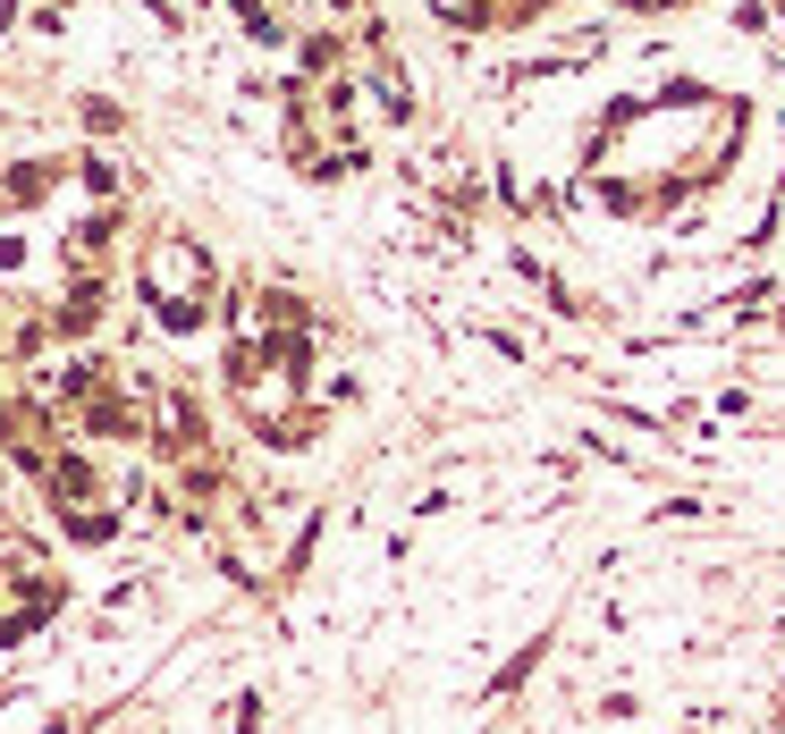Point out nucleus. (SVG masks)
I'll use <instances>...</instances> for the list:
<instances>
[{
    "instance_id": "nucleus-1",
    "label": "nucleus",
    "mask_w": 785,
    "mask_h": 734,
    "mask_svg": "<svg viewBox=\"0 0 785 734\" xmlns=\"http://www.w3.org/2000/svg\"><path fill=\"white\" fill-rule=\"evenodd\" d=\"M60 330H94V287H76L68 305H60Z\"/></svg>"
}]
</instances>
